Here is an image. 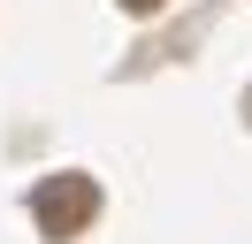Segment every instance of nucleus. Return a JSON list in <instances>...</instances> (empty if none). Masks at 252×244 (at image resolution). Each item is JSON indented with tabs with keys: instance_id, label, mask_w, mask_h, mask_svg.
Segmentation results:
<instances>
[{
	"instance_id": "f257e3e1",
	"label": "nucleus",
	"mask_w": 252,
	"mask_h": 244,
	"mask_svg": "<svg viewBox=\"0 0 252 244\" xmlns=\"http://www.w3.org/2000/svg\"><path fill=\"white\" fill-rule=\"evenodd\" d=\"M92 214H99V183H92V176H46V183L31 191V221L46 229L54 244L84 237V229H92Z\"/></svg>"
},
{
	"instance_id": "f03ea898",
	"label": "nucleus",
	"mask_w": 252,
	"mask_h": 244,
	"mask_svg": "<svg viewBox=\"0 0 252 244\" xmlns=\"http://www.w3.org/2000/svg\"><path fill=\"white\" fill-rule=\"evenodd\" d=\"M123 8H130V15H153V8H160V0H123Z\"/></svg>"
}]
</instances>
